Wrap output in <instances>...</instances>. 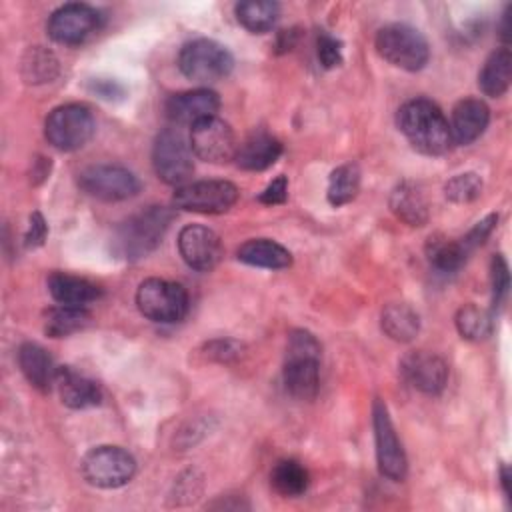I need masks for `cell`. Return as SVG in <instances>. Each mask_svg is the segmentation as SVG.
I'll list each match as a JSON object with an SVG mask.
<instances>
[{"label": "cell", "instance_id": "cell-17", "mask_svg": "<svg viewBox=\"0 0 512 512\" xmlns=\"http://www.w3.org/2000/svg\"><path fill=\"white\" fill-rule=\"evenodd\" d=\"M220 108V96L210 88H196L172 94L164 102V112L174 124L194 126L206 118L216 116Z\"/></svg>", "mask_w": 512, "mask_h": 512}, {"label": "cell", "instance_id": "cell-8", "mask_svg": "<svg viewBox=\"0 0 512 512\" xmlns=\"http://www.w3.org/2000/svg\"><path fill=\"white\" fill-rule=\"evenodd\" d=\"M80 472L96 488H120L134 478L136 460L120 446H96L84 454Z\"/></svg>", "mask_w": 512, "mask_h": 512}, {"label": "cell", "instance_id": "cell-30", "mask_svg": "<svg viewBox=\"0 0 512 512\" xmlns=\"http://www.w3.org/2000/svg\"><path fill=\"white\" fill-rule=\"evenodd\" d=\"M92 316L86 308L80 306H56L46 312L44 320V332L50 338H64L74 332L84 330L90 324Z\"/></svg>", "mask_w": 512, "mask_h": 512}, {"label": "cell", "instance_id": "cell-41", "mask_svg": "<svg viewBox=\"0 0 512 512\" xmlns=\"http://www.w3.org/2000/svg\"><path fill=\"white\" fill-rule=\"evenodd\" d=\"M90 90L104 100H118L124 96V86L110 78H94L90 82Z\"/></svg>", "mask_w": 512, "mask_h": 512}, {"label": "cell", "instance_id": "cell-9", "mask_svg": "<svg viewBox=\"0 0 512 512\" xmlns=\"http://www.w3.org/2000/svg\"><path fill=\"white\" fill-rule=\"evenodd\" d=\"M152 166L156 176L170 186H184L194 172L190 142L178 128H164L152 144Z\"/></svg>", "mask_w": 512, "mask_h": 512}, {"label": "cell", "instance_id": "cell-4", "mask_svg": "<svg viewBox=\"0 0 512 512\" xmlns=\"http://www.w3.org/2000/svg\"><path fill=\"white\" fill-rule=\"evenodd\" d=\"M376 52L396 68L418 72L430 60V46L420 30L408 24H386L376 32Z\"/></svg>", "mask_w": 512, "mask_h": 512}, {"label": "cell", "instance_id": "cell-15", "mask_svg": "<svg viewBox=\"0 0 512 512\" xmlns=\"http://www.w3.org/2000/svg\"><path fill=\"white\" fill-rule=\"evenodd\" d=\"M178 252L190 268L208 272L222 258V242L212 228L202 224H188L178 234Z\"/></svg>", "mask_w": 512, "mask_h": 512}, {"label": "cell", "instance_id": "cell-19", "mask_svg": "<svg viewBox=\"0 0 512 512\" xmlns=\"http://www.w3.org/2000/svg\"><path fill=\"white\" fill-rule=\"evenodd\" d=\"M490 122V108L480 98H464L452 108V142L466 146L478 140Z\"/></svg>", "mask_w": 512, "mask_h": 512}, {"label": "cell", "instance_id": "cell-29", "mask_svg": "<svg viewBox=\"0 0 512 512\" xmlns=\"http://www.w3.org/2000/svg\"><path fill=\"white\" fill-rule=\"evenodd\" d=\"M270 484L278 494L294 498L306 492L310 484V476L304 464H300L294 458H284L274 464L270 472Z\"/></svg>", "mask_w": 512, "mask_h": 512}, {"label": "cell", "instance_id": "cell-13", "mask_svg": "<svg viewBox=\"0 0 512 512\" xmlns=\"http://www.w3.org/2000/svg\"><path fill=\"white\" fill-rule=\"evenodd\" d=\"M372 426H374V444H376V462L382 476L400 482L408 472L406 452L394 430L386 404L376 398L372 404Z\"/></svg>", "mask_w": 512, "mask_h": 512}, {"label": "cell", "instance_id": "cell-6", "mask_svg": "<svg viewBox=\"0 0 512 512\" xmlns=\"http://www.w3.org/2000/svg\"><path fill=\"white\" fill-rule=\"evenodd\" d=\"M96 132V120L88 106L70 102L56 106L46 122L44 136L60 152H74L90 142Z\"/></svg>", "mask_w": 512, "mask_h": 512}, {"label": "cell", "instance_id": "cell-39", "mask_svg": "<svg viewBox=\"0 0 512 512\" xmlns=\"http://www.w3.org/2000/svg\"><path fill=\"white\" fill-rule=\"evenodd\" d=\"M288 198V178L284 174L276 176L260 194H258V202L268 204V206H276V204H284Z\"/></svg>", "mask_w": 512, "mask_h": 512}, {"label": "cell", "instance_id": "cell-36", "mask_svg": "<svg viewBox=\"0 0 512 512\" xmlns=\"http://www.w3.org/2000/svg\"><path fill=\"white\" fill-rule=\"evenodd\" d=\"M316 56H318V62L322 64V68L330 70V68H336L342 64V42L332 36L330 32L326 30H320L318 36H316Z\"/></svg>", "mask_w": 512, "mask_h": 512}, {"label": "cell", "instance_id": "cell-23", "mask_svg": "<svg viewBox=\"0 0 512 512\" xmlns=\"http://www.w3.org/2000/svg\"><path fill=\"white\" fill-rule=\"evenodd\" d=\"M390 210L408 226H424L428 222V202L416 182L402 180L390 192Z\"/></svg>", "mask_w": 512, "mask_h": 512}, {"label": "cell", "instance_id": "cell-38", "mask_svg": "<svg viewBox=\"0 0 512 512\" xmlns=\"http://www.w3.org/2000/svg\"><path fill=\"white\" fill-rule=\"evenodd\" d=\"M496 224H498V214H488L486 218H482L480 222H476V224L468 230V234L460 238L464 250L470 254L472 250H476L478 246H482V244L486 242V238L494 232Z\"/></svg>", "mask_w": 512, "mask_h": 512}, {"label": "cell", "instance_id": "cell-7", "mask_svg": "<svg viewBox=\"0 0 512 512\" xmlns=\"http://www.w3.org/2000/svg\"><path fill=\"white\" fill-rule=\"evenodd\" d=\"M136 306L140 314L158 324L180 322L188 312V292L182 284L164 278H146L138 284Z\"/></svg>", "mask_w": 512, "mask_h": 512}, {"label": "cell", "instance_id": "cell-40", "mask_svg": "<svg viewBox=\"0 0 512 512\" xmlns=\"http://www.w3.org/2000/svg\"><path fill=\"white\" fill-rule=\"evenodd\" d=\"M48 234V224L44 220V216L40 212H32L30 222H28V230L24 234V246L26 248H38L44 244Z\"/></svg>", "mask_w": 512, "mask_h": 512}, {"label": "cell", "instance_id": "cell-32", "mask_svg": "<svg viewBox=\"0 0 512 512\" xmlns=\"http://www.w3.org/2000/svg\"><path fill=\"white\" fill-rule=\"evenodd\" d=\"M360 190V168L354 162L340 164L328 176V202L332 206H344L356 198Z\"/></svg>", "mask_w": 512, "mask_h": 512}, {"label": "cell", "instance_id": "cell-34", "mask_svg": "<svg viewBox=\"0 0 512 512\" xmlns=\"http://www.w3.org/2000/svg\"><path fill=\"white\" fill-rule=\"evenodd\" d=\"M482 194V178L476 172H462L444 184V196L454 204H468Z\"/></svg>", "mask_w": 512, "mask_h": 512}, {"label": "cell", "instance_id": "cell-24", "mask_svg": "<svg viewBox=\"0 0 512 512\" xmlns=\"http://www.w3.org/2000/svg\"><path fill=\"white\" fill-rule=\"evenodd\" d=\"M236 258L248 266L266 270H284L292 264V254L280 242L270 238H250L238 250Z\"/></svg>", "mask_w": 512, "mask_h": 512}, {"label": "cell", "instance_id": "cell-2", "mask_svg": "<svg viewBox=\"0 0 512 512\" xmlns=\"http://www.w3.org/2000/svg\"><path fill=\"white\" fill-rule=\"evenodd\" d=\"M174 220L168 206H148L128 216L112 236V250L118 258L140 260L154 252Z\"/></svg>", "mask_w": 512, "mask_h": 512}, {"label": "cell", "instance_id": "cell-14", "mask_svg": "<svg viewBox=\"0 0 512 512\" xmlns=\"http://www.w3.org/2000/svg\"><path fill=\"white\" fill-rule=\"evenodd\" d=\"M192 154L210 164H222L236 156V138L228 122L218 116L206 118L190 126L188 136Z\"/></svg>", "mask_w": 512, "mask_h": 512}, {"label": "cell", "instance_id": "cell-18", "mask_svg": "<svg viewBox=\"0 0 512 512\" xmlns=\"http://www.w3.org/2000/svg\"><path fill=\"white\" fill-rule=\"evenodd\" d=\"M54 386L58 388L62 404L72 410L92 408L102 402L100 384L72 366H58Z\"/></svg>", "mask_w": 512, "mask_h": 512}, {"label": "cell", "instance_id": "cell-25", "mask_svg": "<svg viewBox=\"0 0 512 512\" xmlns=\"http://www.w3.org/2000/svg\"><path fill=\"white\" fill-rule=\"evenodd\" d=\"M510 78H512V54L504 46L494 50L486 58L484 66L478 72V88L482 90V94L490 98H498L508 90Z\"/></svg>", "mask_w": 512, "mask_h": 512}, {"label": "cell", "instance_id": "cell-22", "mask_svg": "<svg viewBox=\"0 0 512 512\" xmlns=\"http://www.w3.org/2000/svg\"><path fill=\"white\" fill-rule=\"evenodd\" d=\"M280 154H282V142L272 134L258 130L238 146L234 160L242 170L260 172L270 168L280 158Z\"/></svg>", "mask_w": 512, "mask_h": 512}, {"label": "cell", "instance_id": "cell-20", "mask_svg": "<svg viewBox=\"0 0 512 512\" xmlns=\"http://www.w3.org/2000/svg\"><path fill=\"white\" fill-rule=\"evenodd\" d=\"M46 286L52 300L62 306L86 308L102 296V290L94 282L68 272H52L46 280Z\"/></svg>", "mask_w": 512, "mask_h": 512}, {"label": "cell", "instance_id": "cell-33", "mask_svg": "<svg viewBox=\"0 0 512 512\" xmlns=\"http://www.w3.org/2000/svg\"><path fill=\"white\" fill-rule=\"evenodd\" d=\"M456 328L462 338L478 342L492 334L494 320L490 312L478 308L476 304H466L456 314Z\"/></svg>", "mask_w": 512, "mask_h": 512}, {"label": "cell", "instance_id": "cell-10", "mask_svg": "<svg viewBox=\"0 0 512 512\" xmlns=\"http://www.w3.org/2000/svg\"><path fill=\"white\" fill-rule=\"evenodd\" d=\"M78 186L92 198L120 202L140 192V180L134 172L118 164H94L78 174Z\"/></svg>", "mask_w": 512, "mask_h": 512}, {"label": "cell", "instance_id": "cell-27", "mask_svg": "<svg viewBox=\"0 0 512 512\" xmlns=\"http://www.w3.org/2000/svg\"><path fill=\"white\" fill-rule=\"evenodd\" d=\"M236 20L252 34H264L272 30L280 16V4L270 0H244L234 6Z\"/></svg>", "mask_w": 512, "mask_h": 512}, {"label": "cell", "instance_id": "cell-35", "mask_svg": "<svg viewBox=\"0 0 512 512\" xmlns=\"http://www.w3.org/2000/svg\"><path fill=\"white\" fill-rule=\"evenodd\" d=\"M490 284H492V308H500L510 290V272L506 258L502 254H494L490 262Z\"/></svg>", "mask_w": 512, "mask_h": 512}, {"label": "cell", "instance_id": "cell-42", "mask_svg": "<svg viewBox=\"0 0 512 512\" xmlns=\"http://www.w3.org/2000/svg\"><path fill=\"white\" fill-rule=\"evenodd\" d=\"M510 8H512V6H506V10L502 12V24H500V38H502L504 42H508V38H510V36H508V30H510V28H508V16H510Z\"/></svg>", "mask_w": 512, "mask_h": 512}, {"label": "cell", "instance_id": "cell-37", "mask_svg": "<svg viewBox=\"0 0 512 512\" xmlns=\"http://www.w3.org/2000/svg\"><path fill=\"white\" fill-rule=\"evenodd\" d=\"M242 344L238 340L232 338H216L204 344V356L208 360L220 362V364H228L234 362L236 358L242 356Z\"/></svg>", "mask_w": 512, "mask_h": 512}, {"label": "cell", "instance_id": "cell-12", "mask_svg": "<svg viewBox=\"0 0 512 512\" xmlns=\"http://www.w3.org/2000/svg\"><path fill=\"white\" fill-rule=\"evenodd\" d=\"M238 200L236 184L228 180H198L176 188L172 196L174 208L200 214H222Z\"/></svg>", "mask_w": 512, "mask_h": 512}, {"label": "cell", "instance_id": "cell-26", "mask_svg": "<svg viewBox=\"0 0 512 512\" xmlns=\"http://www.w3.org/2000/svg\"><path fill=\"white\" fill-rule=\"evenodd\" d=\"M382 332L396 342H410L420 330V316L408 304L392 302L384 306L380 316Z\"/></svg>", "mask_w": 512, "mask_h": 512}, {"label": "cell", "instance_id": "cell-21", "mask_svg": "<svg viewBox=\"0 0 512 512\" xmlns=\"http://www.w3.org/2000/svg\"><path fill=\"white\" fill-rule=\"evenodd\" d=\"M18 366L28 380L40 392H48L56 382L58 366L54 364L52 356L36 342H24L18 348Z\"/></svg>", "mask_w": 512, "mask_h": 512}, {"label": "cell", "instance_id": "cell-28", "mask_svg": "<svg viewBox=\"0 0 512 512\" xmlns=\"http://www.w3.org/2000/svg\"><path fill=\"white\" fill-rule=\"evenodd\" d=\"M426 256L430 266L440 274H454L466 262L468 252L464 250L460 238L450 240L444 236H432L426 242Z\"/></svg>", "mask_w": 512, "mask_h": 512}, {"label": "cell", "instance_id": "cell-5", "mask_svg": "<svg viewBox=\"0 0 512 512\" xmlns=\"http://www.w3.org/2000/svg\"><path fill=\"white\" fill-rule=\"evenodd\" d=\"M180 72L198 84H210L226 78L234 68L230 50L212 38H194L178 52Z\"/></svg>", "mask_w": 512, "mask_h": 512}, {"label": "cell", "instance_id": "cell-43", "mask_svg": "<svg viewBox=\"0 0 512 512\" xmlns=\"http://www.w3.org/2000/svg\"><path fill=\"white\" fill-rule=\"evenodd\" d=\"M500 484H502V490H504V494L506 496H510V474H508V466L506 464H502L500 466Z\"/></svg>", "mask_w": 512, "mask_h": 512}, {"label": "cell", "instance_id": "cell-16", "mask_svg": "<svg viewBox=\"0 0 512 512\" xmlns=\"http://www.w3.org/2000/svg\"><path fill=\"white\" fill-rule=\"evenodd\" d=\"M400 372L404 380L416 390L436 396L446 388L448 364L432 352L416 350L400 360Z\"/></svg>", "mask_w": 512, "mask_h": 512}, {"label": "cell", "instance_id": "cell-31", "mask_svg": "<svg viewBox=\"0 0 512 512\" xmlns=\"http://www.w3.org/2000/svg\"><path fill=\"white\" fill-rule=\"evenodd\" d=\"M20 72H22V78H24L28 84L52 82V80L58 76V72H60L58 58H56L48 48L32 46V48H28V50L24 52V56H22Z\"/></svg>", "mask_w": 512, "mask_h": 512}, {"label": "cell", "instance_id": "cell-1", "mask_svg": "<svg viewBox=\"0 0 512 512\" xmlns=\"http://www.w3.org/2000/svg\"><path fill=\"white\" fill-rule=\"evenodd\" d=\"M396 124L412 148L426 156H442L454 144L444 112L428 98L404 102L398 108Z\"/></svg>", "mask_w": 512, "mask_h": 512}, {"label": "cell", "instance_id": "cell-3", "mask_svg": "<svg viewBox=\"0 0 512 512\" xmlns=\"http://www.w3.org/2000/svg\"><path fill=\"white\" fill-rule=\"evenodd\" d=\"M320 352V342L312 332L298 328L288 334L282 378L292 398H316L320 388Z\"/></svg>", "mask_w": 512, "mask_h": 512}, {"label": "cell", "instance_id": "cell-11", "mask_svg": "<svg viewBox=\"0 0 512 512\" xmlns=\"http://www.w3.org/2000/svg\"><path fill=\"white\" fill-rule=\"evenodd\" d=\"M102 26V14L90 4L70 2L56 8L46 24L48 36L64 46H78L96 34Z\"/></svg>", "mask_w": 512, "mask_h": 512}]
</instances>
